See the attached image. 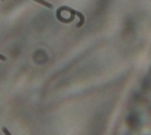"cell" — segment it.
<instances>
[{"mask_svg":"<svg viewBox=\"0 0 151 135\" xmlns=\"http://www.w3.org/2000/svg\"><path fill=\"white\" fill-rule=\"evenodd\" d=\"M60 9H65V11H68L70 13H72V14H76V15H78V17L80 18V21L77 24V27H80V26L84 24V15H83L80 12H77V11H74V9H72V8H70V7H61Z\"/></svg>","mask_w":151,"mask_h":135,"instance_id":"cell-1","label":"cell"},{"mask_svg":"<svg viewBox=\"0 0 151 135\" xmlns=\"http://www.w3.org/2000/svg\"><path fill=\"white\" fill-rule=\"evenodd\" d=\"M2 131H4V134H5V135H12V134L9 133V130H8L6 127H4V128H2Z\"/></svg>","mask_w":151,"mask_h":135,"instance_id":"cell-2","label":"cell"}]
</instances>
